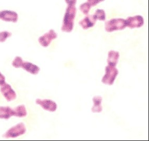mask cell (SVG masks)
I'll return each mask as SVG.
<instances>
[{
    "mask_svg": "<svg viewBox=\"0 0 149 141\" xmlns=\"http://www.w3.org/2000/svg\"><path fill=\"white\" fill-rule=\"evenodd\" d=\"M19 19V15L17 12L4 10L1 12L0 19L7 22L17 23Z\"/></svg>",
    "mask_w": 149,
    "mask_h": 141,
    "instance_id": "obj_8",
    "label": "cell"
},
{
    "mask_svg": "<svg viewBox=\"0 0 149 141\" xmlns=\"http://www.w3.org/2000/svg\"><path fill=\"white\" fill-rule=\"evenodd\" d=\"M96 21L97 20L95 19L93 15H88L80 21L79 23L83 30H87L88 28L93 27Z\"/></svg>",
    "mask_w": 149,
    "mask_h": 141,
    "instance_id": "obj_11",
    "label": "cell"
},
{
    "mask_svg": "<svg viewBox=\"0 0 149 141\" xmlns=\"http://www.w3.org/2000/svg\"><path fill=\"white\" fill-rule=\"evenodd\" d=\"M102 98L99 96H97L93 97V102L94 103V105L91 109L92 112L94 113H100L102 112V108L101 103H102Z\"/></svg>",
    "mask_w": 149,
    "mask_h": 141,
    "instance_id": "obj_14",
    "label": "cell"
},
{
    "mask_svg": "<svg viewBox=\"0 0 149 141\" xmlns=\"http://www.w3.org/2000/svg\"><path fill=\"white\" fill-rule=\"evenodd\" d=\"M127 27L125 19L121 18L112 19L107 21L105 23V31L112 32L114 31L123 30Z\"/></svg>",
    "mask_w": 149,
    "mask_h": 141,
    "instance_id": "obj_2",
    "label": "cell"
},
{
    "mask_svg": "<svg viewBox=\"0 0 149 141\" xmlns=\"http://www.w3.org/2000/svg\"><path fill=\"white\" fill-rule=\"evenodd\" d=\"M77 14L75 6H68L64 15L61 30L63 32L70 33L74 28V19Z\"/></svg>",
    "mask_w": 149,
    "mask_h": 141,
    "instance_id": "obj_1",
    "label": "cell"
},
{
    "mask_svg": "<svg viewBox=\"0 0 149 141\" xmlns=\"http://www.w3.org/2000/svg\"><path fill=\"white\" fill-rule=\"evenodd\" d=\"M36 103L38 105L41 106L44 110L50 112H55L57 109V105L53 100L50 99H37Z\"/></svg>",
    "mask_w": 149,
    "mask_h": 141,
    "instance_id": "obj_9",
    "label": "cell"
},
{
    "mask_svg": "<svg viewBox=\"0 0 149 141\" xmlns=\"http://www.w3.org/2000/svg\"><path fill=\"white\" fill-rule=\"evenodd\" d=\"M23 59L19 56H17L15 58H14V60L12 63V65L15 67V68H19V65L21 62L22 61Z\"/></svg>",
    "mask_w": 149,
    "mask_h": 141,
    "instance_id": "obj_19",
    "label": "cell"
},
{
    "mask_svg": "<svg viewBox=\"0 0 149 141\" xmlns=\"http://www.w3.org/2000/svg\"><path fill=\"white\" fill-rule=\"evenodd\" d=\"M58 37V34L53 30H50L47 33L44 34L43 35L40 36L38 39L39 44L42 47H47L50 45L52 41Z\"/></svg>",
    "mask_w": 149,
    "mask_h": 141,
    "instance_id": "obj_5",
    "label": "cell"
},
{
    "mask_svg": "<svg viewBox=\"0 0 149 141\" xmlns=\"http://www.w3.org/2000/svg\"><path fill=\"white\" fill-rule=\"evenodd\" d=\"M12 116H15L14 109L9 107H0V119L8 120Z\"/></svg>",
    "mask_w": 149,
    "mask_h": 141,
    "instance_id": "obj_12",
    "label": "cell"
},
{
    "mask_svg": "<svg viewBox=\"0 0 149 141\" xmlns=\"http://www.w3.org/2000/svg\"><path fill=\"white\" fill-rule=\"evenodd\" d=\"M105 75H104L101 80L102 83L111 86L114 83L116 77L119 74V70L116 67L108 65L105 67Z\"/></svg>",
    "mask_w": 149,
    "mask_h": 141,
    "instance_id": "obj_3",
    "label": "cell"
},
{
    "mask_svg": "<svg viewBox=\"0 0 149 141\" xmlns=\"http://www.w3.org/2000/svg\"><path fill=\"white\" fill-rule=\"evenodd\" d=\"M105 0H87L86 2L88 3L91 7H92L97 6L99 3L103 2Z\"/></svg>",
    "mask_w": 149,
    "mask_h": 141,
    "instance_id": "obj_20",
    "label": "cell"
},
{
    "mask_svg": "<svg viewBox=\"0 0 149 141\" xmlns=\"http://www.w3.org/2000/svg\"><path fill=\"white\" fill-rule=\"evenodd\" d=\"M0 13H1V12H0Z\"/></svg>",
    "mask_w": 149,
    "mask_h": 141,
    "instance_id": "obj_23",
    "label": "cell"
},
{
    "mask_svg": "<svg viewBox=\"0 0 149 141\" xmlns=\"http://www.w3.org/2000/svg\"><path fill=\"white\" fill-rule=\"evenodd\" d=\"M6 83V77L4 75L0 72V86H2Z\"/></svg>",
    "mask_w": 149,
    "mask_h": 141,
    "instance_id": "obj_21",
    "label": "cell"
},
{
    "mask_svg": "<svg viewBox=\"0 0 149 141\" xmlns=\"http://www.w3.org/2000/svg\"><path fill=\"white\" fill-rule=\"evenodd\" d=\"M12 36V33L8 31H2L0 32V43H4L7 39Z\"/></svg>",
    "mask_w": 149,
    "mask_h": 141,
    "instance_id": "obj_18",
    "label": "cell"
},
{
    "mask_svg": "<svg viewBox=\"0 0 149 141\" xmlns=\"http://www.w3.org/2000/svg\"><path fill=\"white\" fill-rule=\"evenodd\" d=\"M93 15L96 20L104 21L106 19L105 11L102 9H97Z\"/></svg>",
    "mask_w": 149,
    "mask_h": 141,
    "instance_id": "obj_16",
    "label": "cell"
},
{
    "mask_svg": "<svg viewBox=\"0 0 149 141\" xmlns=\"http://www.w3.org/2000/svg\"><path fill=\"white\" fill-rule=\"evenodd\" d=\"M68 6H75L77 0H65Z\"/></svg>",
    "mask_w": 149,
    "mask_h": 141,
    "instance_id": "obj_22",
    "label": "cell"
},
{
    "mask_svg": "<svg viewBox=\"0 0 149 141\" xmlns=\"http://www.w3.org/2000/svg\"><path fill=\"white\" fill-rule=\"evenodd\" d=\"M120 57V53L115 50H110L108 53L107 63L108 65L116 67Z\"/></svg>",
    "mask_w": 149,
    "mask_h": 141,
    "instance_id": "obj_13",
    "label": "cell"
},
{
    "mask_svg": "<svg viewBox=\"0 0 149 141\" xmlns=\"http://www.w3.org/2000/svg\"><path fill=\"white\" fill-rule=\"evenodd\" d=\"M125 21L127 23V27L131 29L141 28L144 25V23L143 17L141 15L128 17Z\"/></svg>",
    "mask_w": 149,
    "mask_h": 141,
    "instance_id": "obj_7",
    "label": "cell"
},
{
    "mask_svg": "<svg viewBox=\"0 0 149 141\" xmlns=\"http://www.w3.org/2000/svg\"><path fill=\"white\" fill-rule=\"evenodd\" d=\"M19 68H22L27 72L34 75H37L40 70V67L30 62L23 61V60L20 63Z\"/></svg>",
    "mask_w": 149,
    "mask_h": 141,
    "instance_id": "obj_10",
    "label": "cell"
},
{
    "mask_svg": "<svg viewBox=\"0 0 149 141\" xmlns=\"http://www.w3.org/2000/svg\"><path fill=\"white\" fill-rule=\"evenodd\" d=\"M91 7L87 2L82 3L80 6V10L84 15H88L91 10Z\"/></svg>",
    "mask_w": 149,
    "mask_h": 141,
    "instance_id": "obj_17",
    "label": "cell"
},
{
    "mask_svg": "<svg viewBox=\"0 0 149 141\" xmlns=\"http://www.w3.org/2000/svg\"><path fill=\"white\" fill-rule=\"evenodd\" d=\"M26 131L25 125L23 123L20 122L17 124L8 129L5 134H4L3 137L4 138H16L19 136L24 135Z\"/></svg>",
    "mask_w": 149,
    "mask_h": 141,
    "instance_id": "obj_4",
    "label": "cell"
},
{
    "mask_svg": "<svg viewBox=\"0 0 149 141\" xmlns=\"http://www.w3.org/2000/svg\"><path fill=\"white\" fill-rule=\"evenodd\" d=\"M0 91L8 102L14 100L17 98L16 92L8 83H6L1 86Z\"/></svg>",
    "mask_w": 149,
    "mask_h": 141,
    "instance_id": "obj_6",
    "label": "cell"
},
{
    "mask_svg": "<svg viewBox=\"0 0 149 141\" xmlns=\"http://www.w3.org/2000/svg\"><path fill=\"white\" fill-rule=\"evenodd\" d=\"M15 111V116L18 118H24L27 116V111L25 105H22L14 108Z\"/></svg>",
    "mask_w": 149,
    "mask_h": 141,
    "instance_id": "obj_15",
    "label": "cell"
}]
</instances>
